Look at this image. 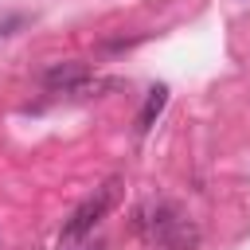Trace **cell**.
Segmentation results:
<instances>
[{
    "instance_id": "cell-1",
    "label": "cell",
    "mask_w": 250,
    "mask_h": 250,
    "mask_svg": "<svg viewBox=\"0 0 250 250\" xmlns=\"http://www.w3.org/2000/svg\"><path fill=\"white\" fill-rule=\"evenodd\" d=\"M137 230L145 234V242L152 250H195L199 246V230L191 219H184L180 207L172 203H145L137 211Z\"/></svg>"
},
{
    "instance_id": "cell-4",
    "label": "cell",
    "mask_w": 250,
    "mask_h": 250,
    "mask_svg": "<svg viewBox=\"0 0 250 250\" xmlns=\"http://www.w3.org/2000/svg\"><path fill=\"white\" fill-rule=\"evenodd\" d=\"M164 102H168V90H164V86H156V90L145 98V109H141V117H137V133H148V129H152V121L160 117Z\"/></svg>"
},
{
    "instance_id": "cell-2",
    "label": "cell",
    "mask_w": 250,
    "mask_h": 250,
    "mask_svg": "<svg viewBox=\"0 0 250 250\" xmlns=\"http://www.w3.org/2000/svg\"><path fill=\"white\" fill-rule=\"evenodd\" d=\"M113 195H117V184L109 180L105 188H98L90 199H82L78 207H74V215L62 223V246H74V242H82L102 219H105V211H109V203H113Z\"/></svg>"
},
{
    "instance_id": "cell-3",
    "label": "cell",
    "mask_w": 250,
    "mask_h": 250,
    "mask_svg": "<svg viewBox=\"0 0 250 250\" xmlns=\"http://www.w3.org/2000/svg\"><path fill=\"white\" fill-rule=\"evenodd\" d=\"M90 82V66L86 62H55L43 74V86L55 94H82V86Z\"/></svg>"
}]
</instances>
